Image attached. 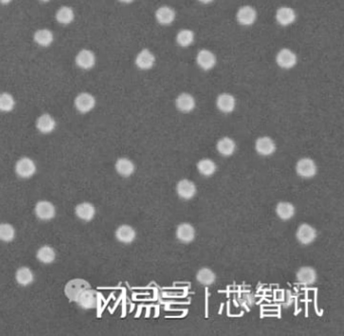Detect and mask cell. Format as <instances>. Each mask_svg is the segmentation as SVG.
Masks as SVG:
<instances>
[{
  "label": "cell",
  "instance_id": "obj_22",
  "mask_svg": "<svg viewBox=\"0 0 344 336\" xmlns=\"http://www.w3.org/2000/svg\"><path fill=\"white\" fill-rule=\"evenodd\" d=\"M115 170L121 177L127 178L134 173L135 166L130 160L126 158H121L117 160V162L115 163Z\"/></svg>",
  "mask_w": 344,
  "mask_h": 336
},
{
  "label": "cell",
  "instance_id": "obj_26",
  "mask_svg": "<svg viewBox=\"0 0 344 336\" xmlns=\"http://www.w3.org/2000/svg\"><path fill=\"white\" fill-rule=\"evenodd\" d=\"M33 40L41 47H49L54 42V35L50 29L43 28L39 29L33 35Z\"/></svg>",
  "mask_w": 344,
  "mask_h": 336
},
{
  "label": "cell",
  "instance_id": "obj_17",
  "mask_svg": "<svg viewBox=\"0 0 344 336\" xmlns=\"http://www.w3.org/2000/svg\"><path fill=\"white\" fill-rule=\"evenodd\" d=\"M277 147L274 142L268 137H262L257 140L256 142V151L258 155L263 157L271 156L276 152Z\"/></svg>",
  "mask_w": 344,
  "mask_h": 336
},
{
  "label": "cell",
  "instance_id": "obj_33",
  "mask_svg": "<svg viewBox=\"0 0 344 336\" xmlns=\"http://www.w3.org/2000/svg\"><path fill=\"white\" fill-rule=\"evenodd\" d=\"M37 258L45 264L52 263L56 259V252L53 248L49 246H44L38 251Z\"/></svg>",
  "mask_w": 344,
  "mask_h": 336
},
{
  "label": "cell",
  "instance_id": "obj_24",
  "mask_svg": "<svg viewBox=\"0 0 344 336\" xmlns=\"http://www.w3.org/2000/svg\"><path fill=\"white\" fill-rule=\"evenodd\" d=\"M56 120L50 114H42L37 120V128L42 133H51L56 128Z\"/></svg>",
  "mask_w": 344,
  "mask_h": 336
},
{
  "label": "cell",
  "instance_id": "obj_2",
  "mask_svg": "<svg viewBox=\"0 0 344 336\" xmlns=\"http://www.w3.org/2000/svg\"><path fill=\"white\" fill-rule=\"evenodd\" d=\"M317 238L316 229L310 224H301L296 231V239L301 245H311Z\"/></svg>",
  "mask_w": 344,
  "mask_h": 336
},
{
  "label": "cell",
  "instance_id": "obj_3",
  "mask_svg": "<svg viewBox=\"0 0 344 336\" xmlns=\"http://www.w3.org/2000/svg\"><path fill=\"white\" fill-rule=\"evenodd\" d=\"M37 167L29 158H22L15 164V173L22 179H28L36 174Z\"/></svg>",
  "mask_w": 344,
  "mask_h": 336
},
{
  "label": "cell",
  "instance_id": "obj_21",
  "mask_svg": "<svg viewBox=\"0 0 344 336\" xmlns=\"http://www.w3.org/2000/svg\"><path fill=\"white\" fill-rule=\"evenodd\" d=\"M157 21L162 25H170L176 18L175 10L170 6H161L155 13Z\"/></svg>",
  "mask_w": 344,
  "mask_h": 336
},
{
  "label": "cell",
  "instance_id": "obj_16",
  "mask_svg": "<svg viewBox=\"0 0 344 336\" xmlns=\"http://www.w3.org/2000/svg\"><path fill=\"white\" fill-rule=\"evenodd\" d=\"M176 191L178 196L183 200H190L194 198L197 193V188L195 184L187 179L181 180L176 187Z\"/></svg>",
  "mask_w": 344,
  "mask_h": 336
},
{
  "label": "cell",
  "instance_id": "obj_39",
  "mask_svg": "<svg viewBox=\"0 0 344 336\" xmlns=\"http://www.w3.org/2000/svg\"><path fill=\"white\" fill-rule=\"evenodd\" d=\"M40 1H42V2H48V1H50V0H40Z\"/></svg>",
  "mask_w": 344,
  "mask_h": 336
},
{
  "label": "cell",
  "instance_id": "obj_20",
  "mask_svg": "<svg viewBox=\"0 0 344 336\" xmlns=\"http://www.w3.org/2000/svg\"><path fill=\"white\" fill-rule=\"evenodd\" d=\"M296 12L293 8L288 6H282L278 8L276 12L277 22L282 26H288L295 22L296 20Z\"/></svg>",
  "mask_w": 344,
  "mask_h": 336
},
{
  "label": "cell",
  "instance_id": "obj_1",
  "mask_svg": "<svg viewBox=\"0 0 344 336\" xmlns=\"http://www.w3.org/2000/svg\"><path fill=\"white\" fill-rule=\"evenodd\" d=\"M296 173L304 179L313 178L317 174V166L312 159H301L296 165Z\"/></svg>",
  "mask_w": 344,
  "mask_h": 336
},
{
  "label": "cell",
  "instance_id": "obj_34",
  "mask_svg": "<svg viewBox=\"0 0 344 336\" xmlns=\"http://www.w3.org/2000/svg\"><path fill=\"white\" fill-rule=\"evenodd\" d=\"M15 106V100L13 96L7 92L0 93V111L9 112Z\"/></svg>",
  "mask_w": 344,
  "mask_h": 336
},
{
  "label": "cell",
  "instance_id": "obj_30",
  "mask_svg": "<svg viewBox=\"0 0 344 336\" xmlns=\"http://www.w3.org/2000/svg\"><path fill=\"white\" fill-rule=\"evenodd\" d=\"M33 279L34 277H33L32 271L26 266L19 267L15 273V280L17 284H19L22 287L29 286L33 282Z\"/></svg>",
  "mask_w": 344,
  "mask_h": 336
},
{
  "label": "cell",
  "instance_id": "obj_6",
  "mask_svg": "<svg viewBox=\"0 0 344 336\" xmlns=\"http://www.w3.org/2000/svg\"><path fill=\"white\" fill-rule=\"evenodd\" d=\"M76 302L83 309H93L98 303V295L96 291L88 288L79 294Z\"/></svg>",
  "mask_w": 344,
  "mask_h": 336
},
{
  "label": "cell",
  "instance_id": "obj_38",
  "mask_svg": "<svg viewBox=\"0 0 344 336\" xmlns=\"http://www.w3.org/2000/svg\"><path fill=\"white\" fill-rule=\"evenodd\" d=\"M119 1L122 3H131L133 0H119Z\"/></svg>",
  "mask_w": 344,
  "mask_h": 336
},
{
  "label": "cell",
  "instance_id": "obj_18",
  "mask_svg": "<svg viewBox=\"0 0 344 336\" xmlns=\"http://www.w3.org/2000/svg\"><path fill=\"white\" fill-rule=\"evenodd\" d=\"M196 232L189 223H181L176 230V238L182 244H190L195 240Z\"/></svg>",
  "mask_w": 344,
  "mask_h": 336
},
{
  "label": "cell",
  "instance_id": "obj_27",
  "mask_svg": "<svg viewBox=\"0 0 344 336\" xmlns=\"http://www.w3.org/2000/svg\"><path fill=\"white\" fill-rule=\"evenodd\" d=\"M218 153L223 157H230L236 151V145L230 138H223L218 141L216 145Z\"/></svg>",
  "mask_w": 344,
  "mask_h": 336
},
{
  "label": "cell",
  "instance_id": "obj_4",
  "mask_svg": "<svg viewBox=\"0 0 344 336\" xmlns=\"http://www.w3.org/2000/svg\"><path fill=\"white\" fill-rule=\"evenodd\" d=\"M276 62L282 69H292L297 64V55L290 49H282L276 56Z\"/></svg>",
  "mask_w": 344,
  "mask_h": 336
},
{
  "label": "cell",
  "instance_id": "obj_15",
  "mask_svg": "<svg viewBox=\"0 0 344 336\" xmlns=\"http://www.w3.org/2000/svg\"><path fill=\"white\" fill-rule=\"evenodd\" d=\"M216 106L223 113H231L236 106V100L229 93H221L216 99Z\"/></svg>",
  "mask_w": 344,
  "mask_h": 336
},
{
  "label": "cell",
  "instance_id": "obj_28",
  "mask_svg": "<svg viewBox=\"0 0 344 336\" xmlns=\"http://www.w3.org/2000/svg\"><path fill=\"white\" fill-rule=\"evenodd\" d=\"M196 279L203 286H210L215 282L216 275L211 268L202 267L197 272Z\"/></svg>",
  "mask_w": 344,
  "mask_h": 336
},
{
  "label": "cell",
  "instance_id": "obj_12",
  "mask_svg": "<svg viewBox=\"0 0 344 336\" xmlns=\"http://www.w3.org/2000/svg\"><path fill=\"white\" fill-rule=\"evenodd\" d=\"M175 104L179 111L183 113H189L193 111L194 108L196 107V100L193 97V95H191L190 93L184 92L178 95V97L176 98Z\"/></svg>",
  "mask_w": 344,
  "mask_h": 336
},
{
  "label": "cell",
  "instance_id": "obj_23",
  "mask_svg": "<svg viewBox=\"0 0 344 336\" xmlns=\"http://www.w3.org/2000/svg\"><path fill=\"white\" fill-rule=\"evenodd\" d=\"M75 214L83 221H91L96 214V209L91 203L84 202L76 206Z\"/></svg>",
  "mask_w": 344,
  "mask_h": 336
},
{
  "label": "cell",
  "instance_id": "obj_5",
  "mask_svg": "<svg viewBox=\"0 0 344 336\" xmlns=\"http://www.w3.org/2000/svg\"><path fill=\"white\" fill-rule=\"evenodd\" d=\"M75 107L76 109L81 112V113H87L89 111H91L95 105H96V99L95 97L88 93V92H83L80 93L76 98L74 101Z\"/></svg>",
  "mask_w": 344,
  "mask_h": 336
},
{
  "label": "cell",
  "instance_id": "obj_11",
  "mask_svg": "<svg viewBox=\"0 0 344 336\" xmlns=\"http://www.w3.org/2000/svg\"><path fill=\"white\" fill-rule=\"evenodd\" d=\"M34 213L39 219L47 221L56 216V208L49 201H40L34 207Z\"/></svg>",
  "mask_w": 344,
  "mask_h": 336
},
{
  "label": "cell",
  "instance_id": "obj_14",
  "mask_svg": "<svg viewBox=\"0 0 344 336\" xmlns=\"http://www.w3.org/2000/svg\"><path fill=\"white\" fill-rule=\"evenodd\" d=\"M296 278L300 284L310 286L317 281V273L311 266H302L298 270Z\"/></svg>",
  "mask_w": 344,
  "mask_h": 336
},
{
  "label": "cell",
  "instance_id": "obj_9",
  "mask_svg": "<svg viewBox=\"0 0 344 336\" xmlns=\"http://www.w3.org/2000/svg\"><path fill=\"white\" fill-rule=\"evenodd\" d=\"M196 62L202 70L209 71L213 69L216 65V57L211 51L202 49L197 54Z\"/></svg>",
  "mask_w": 344,
  "mask_h": 336
},
{
  "label": "cell",
  "instance_id": "obj_8",
  "mask_svg": "<svg viewBox=\"0 0 344 336\" xmlns=\"http://www.w3.org/2000/svg\"><path fill=\"white\" fill-rule=\"evenodd\" d=\"M88 288H90V285L88 284V282L81 279H75L70 281L66 285L65 294L69 298V300L76 301L79 294Z\"/></svg>",
  "mask_w": 344,
  "mask_h": 336
},
{
  "label": "cell",
  "instance_id": "obj_35",
  "mask_svg": "<svg viewBox=\"0 0 344 336\" xmlns=\"http://www.w3.org/2000/svg\"><path fill=\"white\" fill-rule=\"evenodd\" d=\"M15 238V229L8 223L0 224V241L10 243Z\"/></svg>",
  "mask_w": 344,
  "mask_h": 336
},
{
  "label": "cell",
  "instance_id": "obj_13",
  "mask_svg": "<svg viewBox=\"0 0 344 336\" xmlns=\"http://www.w3.org/2000/svg\"><path fill=\"white\" fill-rule=\"evenodd\" d=\"M75 61L79 68L83 70H89V69H92L95 66L96 57L92 51L84 49V50H81L77 54Z\"/></svg>",
  "mask_w": 344,
  "mask_h": 336
},
{
  "label": "cell",
  "instance_id": "obj_7",
  "mask_svg": "<svg viewBox=\"0 0 344 336\" xmlns=\"http://www.w3.org/2000/svg\"><path fill=\"white\" fill-rule=\"evenodd\" d=\"M257 10L251 5H244L238 8L236 12L237 22L245 26L253 25L257 20Z\"/></svg>",
  "mask_w": 344,
  "mask_h": 336
},
{
  "label": "cell",
  "instance_id": "obj_29",
  "mask_svg": "<svg viewBox=\"0 0 344 336\" xmlns=\"http://www.w3.org/2000/svg\"><path fill=\"white\" fill-rule=\"evenodd\" d=\"M199 173L204 177H211L215 174L217 167L215 163L210 159H203L197 164Z\"/></svg>",
  "mask_w": 344,
  "mask_h": 336
},
{
  "label": "cell",
  "instance_id": "obj_25",
  "mask_svg": "<svg viewBox=\"0 0 344 336\" xmlns=\"http://www.w3.org/2000/svg\"><path fill=\"white\" fill-rule=\"evenodd\" d=\"M276 213L280 219L287 221L295 216L296 208L290 202H280L276 207Z\"/></svg>",
  "mask_w": 344,
  "mask_h": 336
},
{
  "label": "cell",
  "instance_id": "obj_36",
  "mask_svg": "<svg viewBox=\"0 0 344 336\" xmlns=\"http://www.w3.org/2000/svg\"><path fill=\"white\" fill-rule=\"evenodd\" d=\"M198 1H199L200 3H203V4H209V3L213 2L214 0H198Z\"/></svg>",
  "mask_w": 344,
  "mask_h": 336
},
{
  "label": "cell",
  "instance_id": "obj_32",
  "mask_svg": "<svg viewBox=\"0 0 344 336\" xmlns=\"http://www.w3.org/2000/svg\"><path fill=\"white\" fill-rule=\"evenodd\" d=\"M75 18L73 8L69 6H62L56 13V19L61 24H70Z\"/></svg>",
  "mask_w": 344,
  "mask_h": 336
},
{
  "label": "cell",
  "instance_id": "obj_37",
  "mask_svg": "<svg viewBox=\"0 0 344 336\" xmlns=\"http://www.w3.org/2000/svg\"><path fill=\"white\" fill-rule=\"evenodd\" d=\"M12 1V0H0V3H2V4H8Z\"/></svg>",
  "mask_w": 344,
  "mask_h": 336
},
{
  "label": "cell",
  "instance_id": "obj_19",
  "mask_svg": "<svg viewBox=\"0 0 344 336\" xmlns=\"http://www.w3.org/2000/svg\"><path fill=\"white\" fill-rule=\"evenodd\" d=\"M116 240L124 245H129L134 242L136 238V232L130 225H120L115 231Z\"/></svg>",
  "mask_w": 344,
  "mask_h": 336
},
{
  "label": "cell",
  "instance_id": "obj_31",
  "mask_svg": "<svg viewBox=\"0 0 344 336\" xmlns=\"http://www.w3.org/2000/svg\"><path fill=\"white\" fill-rule=\"evenodd\" d=\"M195 40V33L193 30L188 29V28H184L181 29L176 37V41L178 43V45L182 48H187L189 46H191L193 44Z\"/></svg>",
  "mask_w": 344,
  "mask_h": 336
},
{
  "label": "cell",
  "instance_id": "obj_10",
  "mask_svg": "<svg viewBox=\"0 0 344 336\" xmlns=\"http://www.w3.org/2000/svg\"><path fill=\"white\" fill-rule=\"evenodd\" d=\"M156 63L155 55L148 49L142 50L135 58V65L141 70H150L152 69Z\"/></svg>",
  "mask_w": 344,
  "mask_h": 336
}]
</instances>
